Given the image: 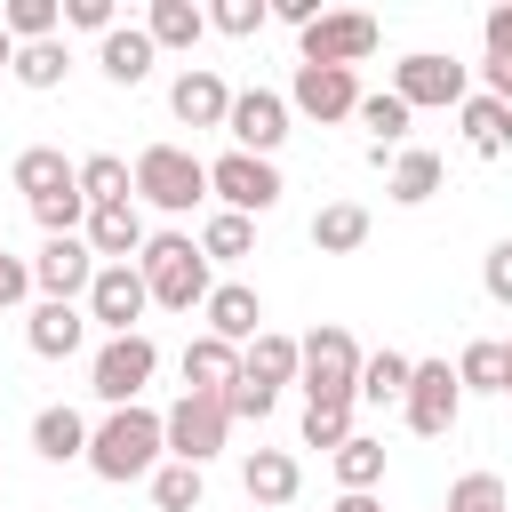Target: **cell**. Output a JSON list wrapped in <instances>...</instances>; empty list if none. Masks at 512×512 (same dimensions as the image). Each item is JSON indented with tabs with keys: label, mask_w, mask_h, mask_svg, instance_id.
<instances>
[{
	"label": "cell",
	"mask_w": 512,
	"mask_h": 512,
	"mask_svg": "<svg viewBox=\"0 0 512 512\" xmlns=\"http://www.w3.org/2000/svg\"><path fill=\"white\" fill-rule=\"evenodd\" d=\"M96 480H112V488H128V480H152L160 464H168V440H160V408H104L96 424H88V456H80Z\"/></svg>",
	"instance_id": "obj_1"
},
{
	"label": "cell",
	"mask_w": 512,
	"mask_h": 512,
	"mask_svg": "<svg viewBox=\"0 0 512 512\" xmlns=\"http://www.w3.org/2000/svg\"><path fill=\"white\" fill-rule=\"evenodd\" d=\"M136 272H144V296H152L160 312H200L208 288H216V272H208V256H200L192 232H144Z\"/></svg>",
	"instance_id": "obj_2"
},
{
	"label": "cell",
	"mask_w": 512,
	"mask_h": 512,
	"mask_svg": "<svg viewBox=\"0 0 512 512\" xmlns=\"http://www.w3.org/2000/svg\"><path fill=\"white\" fill-rule=\"evenodd\" d=\"M296 384H304V408H360L352 384H360V336L352 328H312L296 336Z\"/></svg>",
	"instance_id": "obj_3"
},
{
	"label": "cell",
	"mask_w": 512,
	"mask_h": 512,
	"mask_svg": "<svg viewBox=\"0 0 512 512\" xmlns=\"http://www.w3.org/2000/svg\"><path fill=\"white\" fill-rule=\"evenodd\" d=\"M128 176H136V200L160 208V216H192L208 200V160L184 152V144H144L128 160Z\"/></svg>",
	"instance_id": "obj_4"
},
{
	"label": "cell",
	"mask_w": 512,
	"mask_h": 512,
	"mask_svg": "<svg viewBox=\"0 0 512 512\" xmlns=\"http://www.w3.org/2000/svg\"><path fill=\"white\" fill-rule=\"evenodd\" d=\"M152 376H160V344H152L144 328H136V336H104L96 360H88V392H96L104 408H136Z\"/></svg>",
	"instance_id": "obj_5"
},
{
	"label": "cell",
	"mask_w": 512,
	"mask_h": 512,
	"mask_svg": "<svg viewBox=\"0 0 512 512\" xmlns=\"http://www.w3.org/2000/svg\"><path fill=\"white\" fill-rule=\"evenodd\" d=\"M160 440H168V456L176 464H216L224 456V440H232V416H224V400H208V392H176L168 408H160Z\"/></svg>",
	"instance_id": "obj_6"
},
{
	"label": "cell",
	"mask_w": 512,
	"mask_h": 512,
	"mask_svg": "<svg viewBox=\"0 0 512 512\" xmlns=\"http://www.w3.org/2000/svg\"><path fill=\"white\" fill-rule=\"evenodd\" d=\"M376 40H384L376 16H360V8H320V16L296 32V64H336V72H352V64L376 56Z\"/></svg>",
	"instance_id": "obj_7"
},
{
	"label": "cell",
	"mask_w": 512,
	"mask_h": 512,
	"mask_svg": "<svg viewBox=\"0 0 512 512\" xmlns=\"http://www.w3.org/2000/svg\"><path fill=\"white\" fill-rule=\"evenodd\" d=\"M392 96H400L408 112H448V104L472 96V72H464L456 56H440V48H408V56L392 64Z\"/></svg>",
	"instance_id": "obj_8"
},
{
	"label": "cell",
	"mask_w": 512,
	"mask_h": 512,
	"mask_svg": "<svg viewBox=\"0 0 512 512\" xmlns=\"http://www.w3.org/2000/svg\"><path fill=\"white\" fill-rule=\"evenodd\" d=\"M280 192H288V184H280V168H272V160H256V152H216V160H208V200H224V208H232V216H248V224H256V216H272V208H280Z\"/></svg>",
	"instance_id": "obj_9"
},
{
	"label": "cell",
	"mask_w": 512,
	"mask_h": 512,
	"mask_svg": "<svg viewBox=\"0 0 512 512\" xmlns=\"http://www.w3.org/2000/svg\"><path fill=\"white\" fill-rule=\"evenodd\" d=\"M400 416H408L416 440H448L456 416H464V384H456V368H448V360H416V368H408V392H400Z\"/></svg>",
	"instance_id": "obj_10"
},
{
	"label": "cell",
	"mask_w": 512,
	"mask_h": 512,
	"mask_svg": "<svg viewBox=\"0 0 512 512\" xmlns=\"http://www.w3.org/2000/svg\"><path fill=\"white\" fill-rule=\"evenodd\" d=\"M80 312H88V328H104V336H136V328H144V312H152L144 272H136V264H96V280H88Z\"/></svg>",
	"instance_id": "obj_11"
},
{
	"label": "cell",
	"mask_w": 512,
	"mask_h": 512,
	"mask_svg": "<svg viewBox=\"0 0 512 512\" xmlns=\"http://www.w3.org/2000/svg\"><path fill=\"white\" fill-rule=\"evenodd\" d=\"M288 96L280 88H232V112H224V136H232V152H256V160H272L280 144H288Z\"/></svg>",
	"instance_id": "obj_12"
},
{
	"label": "cell",
	"mask_w": 512,
	"mask_h": 512,
	"mask_svg": "<svg viewBox=\"0 0 512 512\" xmlns=\"http://www.w3.org/2000/svg\"><path fill=\"white\" fill-rule=\"evenodd\" d=\"M288 112H304V120H352L360 112V72H336V64H296V80H288Z\"/></svg>",
	"instance_id": "obj_13"
},
{
	"label": "cell",
	"mask_w": 512,
	"mask_h": 512,
	"mask_svg": "<svg viewBox=\"0 0 512 512\" xmlns=\"http://www.w3.org/2000/svg\"><path fill=\"white\" fill-rule=\"evenodd\" d=\"M88 280H96V256H88V240H80V232L40 240V256H32V288H40V304H80V296H88Z\"/></svg>",
	"instance_id": "obj_14"
},
{
	"label": "cell",
	"mask_w": 512,
	"mask_h": 512,
	"mask_svg": "<svg viewBox=\"0 0 512 512\" xmlns=\"http://www.w3.org/2000/svg\"><path fill=\"white\" fill-rule=\"evenodd\" d=\"M200 320H208V336H216V344H232V352H240V344H256V336H264V296H256L248 280H216V288H208V304H200Z\"/></svg>",
	"instance_id": "obj_15"
},
{
	"label": "cell",
	"mask_w": 512,
	"mask_h": 512,
	"mask_svg": "<svg viewBox=\"0 0 512 512\" xmlns=\"http://www.w3.org/2000/svg\"><path fill=\"white\" fill-rule=\"evenodd\" d=\"M168 112H176L184 128H224V112H232L224 72H216V64H184V72L168 80Z\"/></svg>",
	"instance_id": "obj_16"
},
{
	"label": "cell",
	"mask_w": 512,
	"mask_h": 512,
	"mask_svg": "<svg viewBox=\"0 0 512 512\" xmlns=\"http://www.w3.org/2000/svg\"><path fill=\"white\" fill-rule=\"evenodd\" d=\"M240 496L264 504V512H280V504L304 496V464H296L288 448H248V456H240Z\"/></svg>",
	"instance_id": "obj_17"
},
{
	"label": "cell",
	"mask_w": 512,
	"mask_h": 512,
	"mask_svg": "<svg viewBox=\"0 0 512 512\" xmlns=\"http://www.w3.org/2000/svg\"><path fill=\"white\" fill-rule=\"evenodd\" d=\"M80 240H88L96 264H136V256H144V208H136V200H120V208H88Z\"/></svg>",
	"instance_id": "obj_18"
},
{
	"label": "cell",
	"mask_w": 512,
	"mask_h": 512,
	"mask_svg": "<svg viewBox=\"0 0 512 512\" xmlns=\"http://www.w3.org/2000/svg\"><path fill=\"white\" fill-rule=\"evenodd\" d=\"M152 64H160V48L144 40V24H112V32L96 40V72H104L112 88H144Z\"/></svg>",
	"instance_id": "obj_19"
},
{
	"label": "cell",
	"mask_w": 512,
	"mask_h": 512,
	"mask_svg": "<svg viewBox=\"0 0 512 512\" xmlns=\"http://www.w3.org/2000/svg\"><path fill=\"white\" fill-rule=\"evenodd\" d=\"M24 344H32L40 360H72V352L88 344V312H80V304H32V312H24Z\"/></svg>",
	"instance_id": "obj_20"
},
{
	"label": "cell",
	"mask_w": 512,
	"mask_h": 512,
	"mask_svg": "<svg viewBox=\"0 0 512 512\" xmlns=\"http://www.w3.org/2000/svg\"><path fill=\"white\" fill-rule=\"evenodd\" d=\"M144 40H152L160 56H168V48L192 56V48L208 40V8H200V0H152V8H144Z\"/></svg>",
	"instance_id": "obj_21"
},
{
	"label": "cell",
	"mask_w": 512,
	"mask_h": 512,
	"mask_svg": "<svg viewBox=\"0 0 512 512\" xmlns=\"http://www.w3.org/2000/svg\"><path fill=\"white\" fill-rule=\"evenodd\" d=\"M8 184H16L24 200H48V192H80V160H64L56 144H24V152H16V168H8Z\"/></svg>",
	"instance_id": "obj_22"
},
{
	"label": "cell",
	"mask_w": 512,
	"mask_h": 512,
	"mask_svg": "<svg viewBox=\"0 0 512 512\" xmlns=\"http://www.w3.org/2000/svg\"><path fill=\"white\" fill-rule=\"evenodd\" d=\"M456 128H464V152L472 160H512V112L496 96H464L456 104Z\"/></svg>",
	"instance_id": "obj_23"
},
{
	"label": "cell",
	"mask_w": 512,
	"mask_h": 512,
	"mask_svg": "<svg viewBox=\"0 0 512 512\" xmlns=\"http://www.w3.org/2000/svg\"><path fill=\"white\" fill-rule=\"evenodd\" d=\"M440 176H448V168H440V152H424V144H400V152L384 160V192H392L400 208H424V200L440 192Z\"/></svg>",
	"instance_id": "obj_24"
},
{
	"label": "cell",
	"mask_w": 512,
	"mask_h": 512,
	"mask_svg": "<svg viewBox=\"0 0 512 512\" xmlns=\"http://www.w3.org/2000/svg\"><path fill=\"white\" fill-rule=\"evenodd\" d=\"M232 384H240V352H232V344H216V336L200 328V336L184 344V392H208V400H224Z\"/></svg>",
	"instance_id": "obj_25"
},
{
	"label": "cell",
	"mask_w": 512,
	"mask_h": 512,
	"mask_svg": "<svg viewBox=\"0 0 512 512\" xmlns=\"http://www.w3.org/2000/svg\"><path fill=\"white\" fill-rule=\"evenodd\" d=\"M312 248H320V256H360V248H368V208H360V200L312 208Z\"/></svg>",
	"instance_id": "obj_26"
},
{
	"label": "cell",
	"mask_w": 512,
	"mask_h": 512,
	"mask_svg": "<svg viewBox=\"0 0 512 512\" xmlns=\"http://www.w3.org/2000/svg\"><path fill=\"white\" fill-rule=\"evenodd\" d=\"M408 368H416V360L392 352V344H384V352H360V384H352V400H360V408H400Z\"/></svg>",
	"instance_id": "obj_27"
},
{
	"label": "cell",
	"mask_w": 512,
	"mask_h": 512,
	"mask_svg": "<svg viewBox=\"0 0 512 512\" xmlns=\"http://www.w3.org/2000/svg\"><path fill=\"white\" fill-rule=\"evenodd\" d=\"M32 448H40L48 464H80V456H88V416L64 408V400L40 408V416H32Z\"/></svg>",
	"instance_id": "obj_28"
},
{
	"label": "cell",
	"mask_w": 512,
	"mask_h": 512,
	"mask_svg": "<svg viewBox=\"0 0 512 512\" xmlns=\"http://www.w3.org/2000/svg\"><path fill=\"white\" fill-rule=\"evenodd\" d=\"M64 72H72V48H64V32H56V40H32V48H16V56H8V80H16V88H32V96L64 88Z\"/></svg>",
	"instance_id": "obj_29"
},
{
	"label": "cell",
	"mask_w": 512,
	"mask_h": 512,
	"mask_svg": "<svg viewBox=\"0 0 512 512\" xmlns=\"http://www.w3.org/2000/svg\"><path fill=\"white\" fill-rule=\"evenodd\" d=\"M240 376H248V384H264V392H280V384H296V336H280V328H264L256 344H240Z\"/></svg>",
	"instance_id": "obj_30"
},
{
	"label": "cell",
	"mask_w": 512,
	"mask_h": 512,
	"mask_svg": "<svg viewBox=\"0 0 512 512\" xmlns=\"http://www.w3.org/2000/svg\"><path fill=\"white\" fill-rule=\"evenodd\" d=\"M328 464H336V488H344V496H376V488H384V440H368V432H352Z\"/></svg>",
	"instance_id": "obj_31"
},
{
	"label": "cell",
	"mask_w": 512,
	"mask_h": 512,
	"mask_svg": "<svg viewBox=\"0 0 512 512\" xmlns=\"http://www.w3.org/2000/svg\"><path fill=\"white\" fill-rule=\"evenodd\" d=\"M352 120L368 128V152H400V144H408V120H416V112H408V104H400L392 88H376V96H360V112H352Z\"/></svg>",
	"instance_id": "obj_32"
},
{
	"label": "cell",
	"mask_w": 512,
	"mask_h": 512,
	"mask_svg": "<svg viewBox=\"0 0 512 512\" xmlns=\"http://www.w3.org/2000/svg\"><path fill=\"white\" fill-rule=\"evenodd\" d=\"M80 200H88V208H120V200H136L128 160H120V152H88V160H80Z\"/></svg>",
	"instance_id": "obj_33"
},
{
	"label": "cell",
	"mask_w": 512,
	"mask_h": 512,
	"mask_svg": "<svg viewBox=\"0 0 512 512\" xmlns=\"http://www.w3.org/2000/svg\"><path fill=\"white\" fill-rule=\"evenodd\" d=\"M192 240H200L208 272H216V264H240V256H256V224H248V216H232V208H216V216H208Z\"/></svg>",
	"instance_id": "obj_34"
},
{
	"label": "cell",
	"mask_w": 512,
	"mask_h": 512,
	"mask_svg": "<svg viewBox=\"0 0 512 512\" xmlns=\"http://www.w3.org/2000/svg\"><path fill=\"white\" fill-rule=\"evenodd\" d=\"M0 32H8L16 48L56 40V32H64V0H8V8H0Z\"/></svg>",
	"instance_id": "obj_35"
},
{
	"label": "cell",
	"mask_w": 512,
	"mask_h": 512,
	"mask_svg": "<svg viewBox=\"0 0 512 512\" xmlns=\"http://www.w3.org/2000/svg\"><path fill=\"white\" fill-rule=\"evenodd\" d=\"M144 488H152V504H160V512H200V496H208V472H200V464H176V456H168V464H160V472H152Z\"/></svg>",
	"instance_id": "obj_36"
},
{
	"label": "cell",
	"mask_w": 512,
	"mask_h": 512,
	"mask_svg": "<svg viewBox=\"0 0 512 512\" xmlns=\"http://www.w3.org/2000/svg\"><path fill=\"white\" fill-rule=\"evenodd\" d=\"M456 384L464 392H504V336H472L456 352Z\"/></svg>",
	"instance_id": "obj_37"
},
{
	"label": "cell",
	"mask_w": 512,
	"mask_h": 512,
	"mask_svg": "<svg viewBox=\"0 0 512 512\" xmlns=\"http://www.w3.org/2000/svg\"><path fill=\"white\" fill-rule=\"evenodd\" d=\"M440 512H512V496H504V480H496V472H456Z\"/></svg>",
	"instance_id": "obj_38"
},
{
	"label": "cell",
	"mask_w": 512,
	"mask_h": 512,
	"mask_svg": "<svg viewBox=\"0 0 512 512\" xmlns=\"http://www.w3.org/2000/svg\"><path fill=\"white\" fill-rule=\"evenodd\" d=\"M272 24V0H216L208 8V32H224V40H256Z\"/></svg>",
	"instance_id": "obj_39"
},
{
	"label": "cell",
	"mask_w": 512,
	"mask_h": 512,
	"mask_svg": "<svg viewBox=\"0 0 512 512\" xmlns=\"http://www.w3.org/2000/svg\"><path fill=\"white\" fill-rule=\"evenodd\" d=\"M32 224H40L48 240H64V232L88 224V200H80V192H48V200H32Z\"/></svg>",
	"instance_id": "obj_40"
},
{
	"label": "cell",
	"mask_w": 512,
	"mask_h": 512,
	"mask_svg": "<svg viewBox=\"0 0 512 512\" xmlns=\"http://www.w3.org/2000/svg\"><path fill=\"white\" fill-rule=\"evenodd\" d=\"M352 440V408H304V448H344Z\"/></svg>",
	"instance_id": "obj_41"
},
{
	"label": "cell",
	"mask_w": 512,
	"mask_h": 512,
	"mask_svg": "<svg viewBox=\"0 0 512 512\" xmlns=\"http://www.w3.org/2000/svg\"><path fill=\"white\" fill-rule=\"evenodd\" d=\"M272 400H280V392H264V384H248V376H240V384L224 392V416H232V424H264V416H272Z\"/></svg>",
	"instance_id": "obj_42"
},
{
	"label": "cell",
	"mask_w": 512,
	"mask_h": 512,
	"mask_svg": "<svg viewBox=\"0 0 512 512\" xmlns=\"http://www.w3.org/2000/svg\"><path fill=\"white\" fill-rule=\"evenodd\" d=\"M480 288H488V304L512 312V240H496V248L480 256Z\"/></svg>",
	"instance_id": "obj_43"
},
{
	"label": "cell",
	"mask_w": 512,
	"mask_h": 512,
	"mask_svg": "<svg viewBox=\"0 0 512 512\" xmlns=\"http://www.w3.org/2000/svg\"><path fill=\"white\" fill-rule=\"evenodd\" d=\"M480 40H488V64H512V0H496L480 16Z\"/></svg>",
	"instance_id": "obj_44"
},
{
	"label": "cell",
	"mask_w": 512,
	"mask_h": 512,
	"mask_svg": "<svg viewBox=\"0 0 512 512\" xmlns=\"http://www.w3.org/2000/svg\"><path fill=\"white\" fill-rule=\"evenodd\" d=\"M24 296H32V256H8L0 248V312H16Z\"/></svg>",
	"instance_id": "obj_45"
},
{
	"label": "cell",
	"mask_w": 512,
	"mask_h": 512,
	"mask_svg": "<svg viewBox=\"0 0 512 512\" xmlns=\"http://www.w3.org/2000/svg\"><path fill=\"white\" fill-rule=\"evenodd\" d=\"M64 24H80V32H96V40H104L120 16H112V0H64Z\"/></svg>",
	"instance_id": "obj_46"
},
{
	"label": "cell",
	"mask_w": 512,
	"mask_h": 512,
	"mask_svg": "<svg viewBox=\"0 0 512 512\" xmlns=\"http://www.w3.org/2000/svg\"><path fill=\"white\" fill-rule=\"evenodd\" d=\"M480 96H496L512 112V64H480Z\"/></svg>",
	"instance_id": "obj_47"
},
{
	"label": "cell",
	"mask_w": 512,
	"mask_h": 512,
	"mask_svg": "<svg viewBox=\"0 0 512 512\" xmlns=\"http://www.w3.org/2000/svg\"><path fill=\"white\" fill-rule=\"evenodd\" d=\"M272 16H280V24H296V32H304V24H312V16H320V0H272Z\"/></svg>",
	"instance_id": "obj_48"
},
{
	"label": "cell",
	"mask_w": 512,
	"mask_h": 512,
	"mask_svg": "<svg viewBox=\"0 0 512 512\" xmlns=\"http://www.w3.org/2000/svg\"><path fill=\"white\" fill-rule=\"evenodd\" d=\"M328 512H384V504H376V496H344V488H336V504H328Z\"/></svg>",
	"instance_id": "obj_49"
},
{
	"label": "cell",
	"mask_w": 512,
	"mask_h": 512,
	"mask_svg": "<svg viewBox=\"0 0 512 512\" xmlns=\"http://www.w3.org/2000/svg\"><path fill=\"white\" fill-rule=\"evenodd\" d=\"M504 400H512V336H504Z\"/></svg>",
	"instance_id": "obj_50"
},
{
	"label": "cell",
	"mask_w": 512,
	"mask_h": 512,
	"mask_svg": "<svg viewBox=\"0 0 512 512\" xmlns=\"http://www.w3.org/2000/svg\"><path fill=\"white\" fill-rule=\"evenodd\" d=\"M8 56H16V40H8V32H0V72H8Z\"/></svg>",
	"instance_id": "obj_51"
}]
</instances>
